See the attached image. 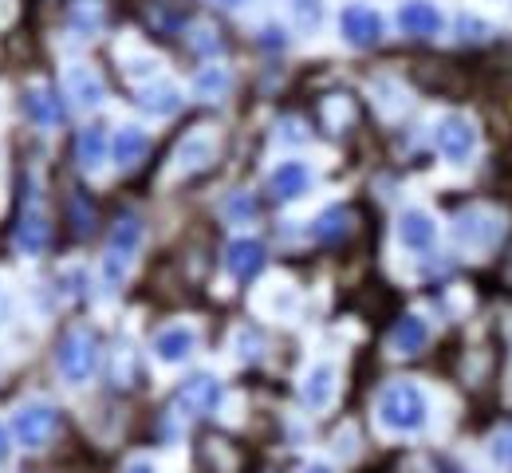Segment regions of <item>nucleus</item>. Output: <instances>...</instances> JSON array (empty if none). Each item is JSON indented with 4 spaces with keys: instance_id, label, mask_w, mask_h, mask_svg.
Returning <instances> with one entry per match:
<instances>
[{
    "instance_id": "30",
    "label": "nucleus",
    "mask_w": 512,
    "mask_h": 473,
    "mask_svg": "<svg viewBox=\"0 0 512 473\" xmlns=\"http://www.w3.org/2000/svg\"><path fill=\"white\" fill-rule=\"evenodd\" d=\"M217 4H229V8H237V4H245V0H217Z\"/></svg>"
},
{
    "instance_id": "5",
    "label": "nucleus",
    "mask_w": 512,
    "mask_h": 473,
    "mask_svg": "<svg viewBox=\"0 0 512 473\" xmlns=\"http://www.w3.org/2000/svg\"><path fill=\"white\" fill-rule=\"evenodd\" d=\"M48 213L40 209V198H36V178H28V194H24V209L16 217V229H12V241L16 249L24 253H40L48 245Z\"/></svg>"
},
{
    "instance_id": "7",
    "label": "nucleus",
    "mask_w": 512,
    "mask_h": 473,
    "mask_svg": "<svg viewBox=\"0 0 512 473\" xmlns=\"http://www.w3.org/2000/svg\"><path fill=\"white\" fill-rule=\"evenodd\" d=\"M217 403H221V383H217L213 375H190V379L174 391V406H178L186 418H201V414H209Z\"/></svg>"
},
{
    "instance_id": "26",
    "label": "nucleus",
    "mask_w": 512,
    "mask_h": 473,
    "mask_svg": "<svg viewBox=\"0 0 512 473\" xmlns=\"http://www.w3.org/2000/svg\"><path fill=\"white\" fill-rule=\"evenodd\" d=\"M225 83H229L225 71H217V68H209L197 75V91H201V95H217V91H225Z\"/></svg>"
},
{
    "instance_id": "9",
    "label": "nucleus",
    "mask_w": 512,
    "mask_h": 473,
    "mask_svg": "<svg viewBox=\"0 0 512 473\" xmlns=\"http://www.w3.org/2000/svg\"><path fill=\"white\" fill-rule=\"evenodd\" d=\"M473 146H477V135H473L469 119L449 115V119L438 123V150L446 154L449 162H465V158L473 154Z\"/></svg>"
},
{
    "instance_id": "3",
    "label": "nucleus",
    "mask_w": 512,
    "mask_h": 473,
    "mask_svg": "<svg viewBox=\"0 0 512 473\" xmlns=\"http://www.w3.org/2000/svg\"><path fill=\"white\" fill-rule=\"evenodd\" d=\"M379 418L390 430H418L426 422V399L414 383H390L379 399Z\"/></svg>"
},
{
    "instance_id": "24",
    "label": "nucleus",
    "mask_w": 512,
    "mask_h": 473,
    "mask_svg": "<svg viewBox=\"0 0 512 473\" xmlns=\"http://www.w3.org/2000/svg\"><path fill=\"white\" fill-rule=\"evenodd\" d=\"M292 16H296V24H300L304 32L320 28L323 24V0H292Z\"/></svg>"
},
{
    "instance_id": "17",
    "label": "nucleus",
    "mask_w": 512,
    "mask_h": 473,
    "mask_svg": "<svg viewBox=\"0 0 512 473\" xmlns=\"http://www.w3.org/2000/svg\"><path fill=\"white\" fill-rule=\"evenodd\" d=\"M107 135H103V127H83L79 135H75V162L91 174V170H99L103 166V158H107Z\"/></svg>"
},
{
    "instance_id": "28",
    "label": "nucleus",
    "mask_w": 512,
    "mask_h": 473,
    "mask_svg": "<svg viewBox=\"0 0 512 473\" xmlns=\"http://www.w3.org/2000/svg\"><path fill=\"white\" fill-rule=\"evenodd\" d=\"M127 473H158V470H154V466H150V462H130V466H127Z\"/></svg>"
},
{
    "instance_id": "20",
    "label": "nucleus",
    "mask_w": 512,
    "mask_h": 473,
    "mask_svg": "<svg viewBox=\"0 0 512 473\" xmlns=\"http://www.w3.org/2000/svg\"><path fill=\"white\" fill-rule=\"evenodd\" d=\"M138 107L150 111V115H174L182 107V95L170 83H150V87L138 91Z\"/></svg>"
},
{
    "instance_id": "14",
    "label": "nucleus",
    "mask_w": 512,
    "mask_h": 473,
    "mask_svg": "<svg viewBox=\"0 0 512 473\" xmlns=\"http://www.w3.org/2000/svg\"><path fill=\"white\" fill-rule=\"evenodd\" d=\"M64 83H67V95H71L79 107H99V103H103V79L87 68V64L67 68Z\"/></svg>"
},
{
    "instance_id": "22",
    "label": "nucleus",
    "mask_w": 512,
    "mask_h": 473,
    "mask_svg": "<svg viewBox=\"0 0 512 473\" xmlns=\"http://www.w3.org/2000/svg\"><path fill=\"white\" fill-rule=\"evenodd\" d=\"M316 241H323V245H339L347 233H351V209H343V205H335V209H327V213H320L316 217Z\"/></svg>"
},
{
    "instance_id": "27",
    "label": "nucleus",
    "mask_w": 512,
    "mask_h": 473,
    "mask_svg": "<svg viewBox=\"0 0 512 473\" xmlns=\"http://www.w3.org/2000/svg\"><path fill=\"white\" fill-rule=\"evenodd\" d=\"M493 458H497L501 466H509V470H512V430L497 434V442H493Z\"/></svg>"
},
{
    "instance_id": "1",
    "label": "nucleus",
    "mask_w": 512,
    "mask_h": 473,
    "mask_svg": "<svg viewBox=\"0 0 512 473\" xmlns=\"http://www.w3.org/2000/svg\"><path fill=\"white\" fill-rule=\"evenodd\" d=\"M142 245V221L134 213H123L115 225H111V241H107V257H103V276L111 288H119L127 280L130 261Z\"/></svg>"
},
{
    "instance_id": "4",
    "label": "nucleus",
    "mask_w": 512,
    "mask_h": 473,
    "mask_svg": "<svg viewBox=\"0 0 512 473\" xmlns=\"http://www.w3.org/2000/svg\"><path fill=\"white\" fill-rule=\"evenodd\" d=\"M56 426H60V414H56V406H48V403L20 406L16 418H12V434H16V442L28 446V450L48 446V438L56 434Z\"/></svg>"
},
{
    "instance_id": "12",
    "label": "nucleus",
    "mask_w": 512,
    "mask_h": 473,
    "mask_svg": "<svg viewBox=\"0 0 512 473\" xmlns=\"http://www.w3.org/2000/svg\"><path fill=\"white\" fill-rule=\"evenodd\" d=\"M225 265L237 280H253L256 272L264 269V245L253 241V237H237L229 245V253H225Z\"/></svg>"
},
{
    "instance_id": "25",
    "label": "nucleus",
    "mask_w": 512,
    "mask_h": 473,
    "mask_svg": "<svg viewBox=\"0 0 512 473\" xmlns=\"http://www.w3.org/2000/svg\"><path fill=\"white\" fill-rule=\"evenodd\" d=\"M91 225H95V209L87 198H71V229H75V237H87L91 233Z\"/></svg>"
},
{
    "instance_id": "21",
    "label": "nucleus",
    "mask_w": 512,
    "mask_h": 473,
    "mask_svg": "<svg viewBox=\"0 0 512 473\" xmlns=\"http://www.w3.org/2000/svg\"><path fill=\"white\" fill-rule=\"evenodd\" d=\"M426 320H418V316H402L398 324H394V332H390V343L402 351V355H418L422 347H426Z\"/></svg>"
},
{
    "instance_id": "10",
    "label": "nucleus",
    "mask_w": 512,
    "mask_h": 473,
    "mask_svg": "<svg viewBox=\"0 0 512 473\" xmlns=\"http://www.w3.org/2000/svg\"><path fill=\"white\" fill-rule=\"evenodd\" d=\"M398 24H402L406 36L426 40V36H438V28H442V12H438L430 0H406L402 12H398Z\"/></svg>"
},
{
    "instance_id": "6",
    "label": "nucleus",
    "mask_w": 512,
    "mask_h": 473,
    "mask_svg": "<svg viewBox=\"0 0 512 473\" xmlns=\"http://www.w3.org/2000/svg\"><path fill=\"white\" fill-rule=\"evenodd\" d=\"M339 32L351 48H375L383 40V16L367 4H347L339 16Z\"/></svg>"
},
{
    "instance_id": "15",
    "label": "nucleus",
    "mask_w": 512,
    "mask_h": 473,
    "mask_svg": "<svg viewBox=\"0 0 512 473\" xmlns=\"http://www.w3.org/2000/svg\"><path fill=\"white\" fill-rule=\"evenodd\" d=\"M434 237H438V229H434V221H430L422 209H406V213L398 217V241H402L406 249H430Z\"/></svg>"
},
{
    "instance_id": "19",
    "label": "nucleus",
    "mask_w": 512,
    "mask_h": 473,
    "mask_svg": "<svg viewBox=\"0 0 512 473\" xmlns=\"http://www.w3.org/2000/svg\"><path fill=\"white\" fill-rule=\"evenodd\" d=\"M193 343H197L193 328L178 324V328H166L162 336L154 339V351H158V359H162V363H182V359L193 351Z\"/></svg>"
},
{
    "instance_id": "23",
    "label": "nucleus",
    "mask_w": 512,
    "mask_h": 473,
    "mask_svg": "<svg viewBox=\"0 0 512 473\" xmlns=\"http://www.w3.org/2000/svg\"><path fill=\"white\" fill-rule=\"evenodd\" d=\"M331 391H335V371L327 363L312 367V375L304 383V403L312 406V410H323V406L331 403Z\"/></svg>"
},
{
    "instance_id": "31",
    "label": "nucleus",
    "mask_w": 512,
    "mask_h": 473,
    "mask_svg": "<svg viewBox=\"0 0 512 473\" xmlns=\"http://www.w3.org/2000/svg\"><path fill=\"white\" fill-rule=\"evenodd\" d=\"M308 473H331V470H327V466H312Z\"/></svg>"
},
{
    "instance_id": "11",
    "label": "nucleus",
    "mask_w": 512,
    "mask_h": 473,
    "mask_svg": "<svg viewBox=\"0 0 512 473\" xmlns=\"http://www.w3.org/2000/svg\"><path fill=\"white\" fill-rule=\"evenodd\" d=\"M308 186H312V174H308L304 162H284V166H276L272 178H268V194H272L276 202H296Z\"/></svg>"
},
{
    "instance_id": "13",
    "label": "nucleus",
    "mask_w": 512,
    "mask_h": 473,
    "mask_svg": "<svg viewBox=\"0 0 512 473\" xmlns=\"http://www.w3.org/2000/svg\"><path fill=\"white\" fill-rule=\"evenodd\" d=\"M213 158H217V138L213 135H190L178 146V154H174L182 174H197V170L213 166Z\"/></svg>"
},
{
    "instance_id": "16",
    "label": "nucleus",
    "mask_w": 512,
    "mask_h": 473,
    "mask_svg": "<svg viewBox=\"0 0 512 473\" xmlns=\"http://www.w3.org/2000/svg\"><path fill=\"white\" fill-rule=\"evenodd\" d=\"M107 20V0H71L67 4V28L79 36H95Z\"/></svg>"
},
{
    "instance_id": "8",
    "label": "nucleus",
    "mask_w": 512,
    "mask_h": 473,
    "mask_svg": "<svg viewBox=\"0 0 512 473\" xmlns=\"http://www.w3.org/2000/svg\"><path fill=\"white\" fill-rule=\"evenodd\" d=\"M24 111H28V119H32L36 127H44V131L60 127V123L67 119L64 99H60L48 83H32V87H24Z\"/></svg>"
},
{
    "instance_id": "2",
    "label": "nucleus",
    "mask_w": 512,
    "mask_h": 473,
    "mask_svg": "<svg viewBox=\"0 0 512 473\" xmlns=\"http://www.w3.org/2000/svg\"><path fill=\"white\" fill-rule=\"evenodd\" d=\"M56 363H60V375H64L67 383H87L91 375H95V367H99V339L91 328H71L60 343V351H56Z\"/></svg>"
},
{
    "instance_id": "18",
    "label": "nucleus",
    "mask_w": 512,
    "mask_h": 473,
    "mask_svg": "<svg viewBox=\"0 0 512 473\" xmlns=\"http://www.w3.org/2000/svg\"><path fill=\"white\" fill-rule=\"evenodd\" d=\"M146 150H150V138L142 135L138 127H123L119 135L111 138V154H115V162L130 170V166H138L142 158H146Z\"/></svg>"
},
{
    "instance_id": "29",
    "label": "nucleus",
    "mask_w": 512,
    "mask_h": 473,
    "mask_svg": "<svg viewBox=\"0 0 512 473\" xmlns=\"http://www.w3.org/2000/svg\"><path fill=\"white\" fill-rule=\"evenodd\" d=\"M8 446H12V442H8V430H4V426H0V462H4V458H8Z\"/></svg>"
}]
</instances>
